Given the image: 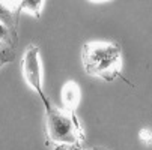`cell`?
<instances>
[{
  "label": "cell",
  "instance_id": "277c9868",
  "mask_svg": "<svg viewBox=\"0 0 152 150\" xmlns=\"http://www.w3.org/2000/svg\"><path fill=\"white\" fill-rule=\"evenodd\" d=\"M60 99H62V105H63V111L66 113H74L75 108L80 104L81 99V90H80V86L75 81H66L62 87L60 92Z\"/></svg>",
  "mask_w": 152,
  "mask_h": 150
},
{
  "label": "cell",
  "instance_id": "6da1fadb",
  "mask_svg": "<svg viewBox=\"0 0 152 150\" xmlns=\"http://www.w3.org/2000/svg\"><path fill=\"white\" fill-rule=\"evenodd\" d=\"M81 62L86 74L104 81H115L122 74V51L115 42H86Z\"/></svg>",
  "mask_w": 152,
  "mask_h": 150
},
{
  "label": "cell",
  "instance_id": "7a4b0ae2",
  "mask_svg": "<svg viewBox=\"0 0 152 150\" xmlns=\"http://www.w3.org/2000/svg\"><path fill=\"white\" fill-rule=\"evenodd\" d=\"M45 131L51 143L62 146L75 144L83 138L81 126L74 113H66L54 107L45 111Z\"/></svg>",
  "mask_w": 152,
  "mask_h": 150
},
{
  "label": "cell",
  "instance_id": "5b68a950",
  "mask_svg": "<svg viewBox=\"0 0 152 150\" xmlns=\"http://www.w3.org/2000/svg\"><path fill=\"white\" fill-rule=\"evenodd\" d=\"M44 5H45L44 0H24V2H21L18 5L17 14L26 12V14H32L35 18H39L42 9H44Z\"/></svg>",
  "mask_w": 152,
  "mask_h": 150
},
{
  "label": "cell",
  "instance_id": "9c48e42d",
  "mask_svg": "<svg viewBox=\"0 0 152 150\" xmlns=\"http://www.w3.org/2000/svg\"><path fill=\"white\" fill-rule=\"evenodd\" d=\"M140 140L145 144H149L151 143V129H149V128H143V129L140 131Z\"/></svg>",
  "mask_w": 152,
  "mask_h": 150
},
{
  "label": "cell",
  "instance_id": "8992f818",
  "mask_svg": "<svg viewBox=\"0 0 152 150\" xmlns=\"http://www.w3.org/2000/svg\"><path fill=\"white\" fill-rule=\"evenodd\" d=\"M17 11H12L11 8H6V3H0V23L5 24L12 32L17 27Z\"/></svg>",
  "mask_w": 152,
  "mask_h": 150
},
{
  "label": "cell",
  "instance_id": "ba28073f",
  "mask_svg": "<svg viewBox=\"0 0 152 150\" xmlns=\"http://www.w3.org/2000/svg\"><path fill=\"white\" fill-rule=\"evenodd\" d=\"M12 59H14L12 50H9V48H6V47H2V45H0V68H2L3 65H6V63H9Z\"/></svg>",
  "mask_w": 152,
  "mask_h": 150
},
{
  "label": "cell",
  "instance_id": "30bf717a",
  "mask_svg": "<svg viewBox=\"0 0 152 150\" xmlns=\"http://www.w3.org/2000/svg\"><path fill=\"white\" fill-rule=\"evenodd\" d=\"M94 150H101V149H94Z\"/></svg>",
  "mask_w": 152,
  "mask_h": 150
},
{
  "label": "cell",
  "instance_id": "52a82bcc",
  "mask_svg": "<svg viewBox=\"0 0 152 150\" xmlns=\"http://www.w3.org/2000/svg\"><path fill=\"white\" fill-rule=\"evenodd\" d=\"M12 33L14 32L11 29H8L5 24L0 23V45H2V44L9 45L11 42H12Z\"/></svg>",
  "mask_w": 152,
  "mask_h": 150
},
{
  "label": "cell",
  "instance_id": "3957f363",
  "mask_svg": "<svg viewBox=\"0 0 152 150\" xmlns=\"http://www.w3.org/2000/svg\"><path fill=\"white\" fill-rule=\"evenodd\" d=\"M21 72H23V78L26 80V83L38 93L39 99L44 104L45 111H50L53 105L47 99L44 87H42V66H41V56L38 45H30L24 51L23 60H21Z\"/></svg>",
  "mask_w": 152,
  "mask_h": 150
}]
</instances>
